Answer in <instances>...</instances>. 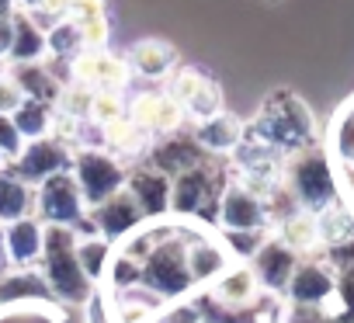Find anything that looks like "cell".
I'll return each instance as SVG.
<instances>
[{
  "instance_id": "obj_1",
  "label": "cell",
  "mask_w": 354,
  "mask_h": 323,
  "mask_svg": "<svg viewBox=\"0 0 354 323\" xmlns=\"http://www.w3.org/2000/svg\"><path fill=\"white\" fill-rule=\"evenodd\" d=\"M139 268V288L163 302H181L195 282L188 271V237L177 230H149V250L142 254Z\"/></svg>"
},
{
  "instance_id": "obj_2",
  "label": "cell",
  "mask_w": 354,
  "mask_h": 323,
  "mask_svg": "<svg viewBox=\"0 0 354 323\" xmlns=\"http://www.w3.org/2000/svg\"><path fill=\"white\" fill-rule=\"evenodd\" d=\"M247 136L278 149L281 156H288V153L316 142V122L302 98H295L292 91H278L268 98V104L261 108V115L247 129Z\"/></svg>"
},
{
  "instance_id": "obj_3",
  "label": "cell",
  "mask_w": 354,
  "mask_h": 323,
  "mask_svg": "<svg viewBox=\"0 0 354 323\" xmlns=\"http://www.w3.org/2000/svg\"><path fill=\"white\" fill-rule=\"evenodd\" d=\"M281 185L295 199V205L302 212H313V216H319L323 209H330V205L340 202L330 156H326V149L319 142L302 146V149H295V153L285 156V164H281Z\"/></svg>"
},
{
  "instance_id": "obj_4",
  "label": "cell",
  "mask_w": 354,
  "mask_h": 323,
  "mask_svg": "<svg viewBox=\"0 0 354 323\" xmlns=\"http://www.w3.org/2000/svg\"><path fill=\"white\" fill-rule=\"evenodd\" d=\"M39 264H42V282H46L49 295H56L63 302H73V306H80L94 295L91 278L80 271L77 233L70 226H46Z\"/></svg>"
},
{
  "instance_id": "obj_5",
  "label": "cell",
  "mask_w": 354,
  "mask_h": 323,
  "mask_svg": "<svg viewBox=\"0 0 354 323\" xmlns=\"http://www.w3.org/2000/svg\"><path fill=\"white\" fill-rule=\"evenodd\" d=\"M230 178L212 164V156L202 160L198 167L170 178V212L174 216H198L205 223H216V209L223 199V188Z\"/></svg>"
},
{
  "instance_id": "obj_6",
  "label": "cell",
  "mask_w": 354,
  "mask_h": 323,
  "mask_svg": "<svg viewBox=\"0 0 354 323\" xmlns=\"http://www.w3.org/2000/svg\"><path fill=\"white\" fill-rule=\"evenodd\" d=\"M70 174L80 188V199L91 209H97L101 202H108L111 195H118L125 188V167L104 149H77L70 160Z\"/></svg>"
},
{
  "instance_id": "obj_7",
  "label": "cell",
  "mask_w": 354,
  "mask_h": 323,
  "mask_svg": "<svg viewBox=\"0 0 354 323\" xmlns=\"http://www.w3.org/2000/svg\"><path fill=\"white\" fill-rule=\"evenodd\" d=\"M35 216L42 226H70V230L87 216V205H84L80 188L70 171H63L35 188Z\"/></svg>"
},
{
  "instance_id": "obj_8",
  "label": "cell",
  "mask_w": 354,
  "mask_h": 323,
  "mask_svg": "<svg viewBox=\"0 0 354 323\" xmlns=\"http://www.w3.org/2000/svg\"><path fill=\"white\" fill-rule=\"evenodd\" d=\"M167 94L174 98V104H177V108L185 111V118H192L195 125L223 111L219 84H216L212 77H205L202 70H195V66H177Z\"/></svg>"
},
{
  "instance_id": "obj_9",
  "label": "cell",
  "mask_w": 354,
  "mask_h": 323,
  "mask_svg": "<svg viewBox=\"0 0 354 323\" xmlns=\"http://www.w3.org/2000/svg\"><path fill=\"white\" fill-rule=\"evenodd\" d=\"M216 226L223 233H268V205L257 192H250L240 181H230L223 188L219 209H216Z\"/></svg>"
},
{
  "instance_id": "obj_10",
  "label": "cell",
  "mask_w": 354,
  "mask_h": 323,
  "mask_svg": "<svg viewBox=\"0 0 354 323\" xmlns=\"http://www.w3.org/2000/svg\"><path fill=\"white\" fill-rule=\"evenodd\" d=\"M70 160H73V149L59 139V136H46V139H35V142H25L21 156L11 164V174L18 181H25L28 188H39L42 181L70 171Z\"/></svg>"
},
{
  "instance_id": "obj_11",
  "label": "cell",
  "mask_w": 354,
  "mask_h": 323,
  "mask_svg": "<svg viewBox=\"0 0 354 323\" xmlns=\"http://www.w3.org/2000/svg\"><path fill=\"white\" fill-rule=\"evenodd\" d=\"M125 118L139 125L146 136H174L185 125V111L174 104L170 94L163 91H142L125 104Z\"/></svg>"
},
{
  "instance_id": "obj_12",
  "label": "cell",
  "mask_w": 354,
  "mask_h": 323,
  "mask_svg": "<svg viewBox=\"0 0 354 323\" xmlns=\"http://www.w3.org/2000/svg\"><path fill=\"white\" fill-rule=\"evenodd\" d=\"M87 219L94 223V233H97L101 240H108L111 247H115L118 240L132 237V233L142 226V212H139L136 199H132L125 188H122L118 195H111L108 202H101L97 209H91Z\"/></svg>"
},
{
  "instance_id": "obj_13",
  "label": "cell",
  "mask_w": 354,
  "mask_h": 323,
  "mask_svg": "<svg viewBox=\"0 0 354 323\" xmlns=\"http://www.w3.org/2000/svg\"><path fill=\"white\" fill-rule=\"evenodd\" d=\"M299 261H302V257H299L295 250H288L278 237H268V240L257 247V254L250 257V271H254V278H257V285H261L264 292L285 295V288H288L292 271H295Z\"/></svg>"
},
{
  "instance_id": "obj_14",
  "label": "cell",
  "mask_w": 354,
  "mask_h": 323,
  "mask_svg": "<svg viewBox=\"0 0 354 323\" xmlns=\"http://www.w3.org/2000/svg\"><path fill=\"white\" fill-rule=\"evenodd\" d=\"M333 295V268L326 261H316V257H306L295 264L292 271V282L285 288V299L288 306H326Z\"/></svg>"
},
{
  "instance_id": "obj_15",
  "label": "cell",
  "mask_w": 354,
  "mask_h": 323,
  "mask_svg": "<svg viewBox=\"0 0 354 323\" xmlns=\"http://www.w3.org/2000/svg\"><path fill=\"white\" fill-rule=\"evenodd\" d=\"M73 80L80 87H97V91H122L129 84V63L122 56H111L104 49L97 53H80L73 63Z\"/></svg>"
},
{
  "instance_id": "obj_16",
  "label": "cell",
  "mask_w": 354,
  "mask_h": 323,
  "mask_svg": "<svg viewBox=\"0 0 354 323\" xmlns=\"http://www.w3.org/2000/svg\"><path fill=\"white\" fill-rule=\"evenodd\" d=\"M202 160H209V153L195 142V136L188 132H174L167 139H160L153 149H149V167L163 171L167 178H177V174H185L192 167H198Z\"/></svg>"
},
{
  "instance_id": "obj_17",
  "label": "cell",
  "mask_w": 354,
  "mask_h": 323,
  "mask_svg": "<svg viewBox=\"0 0 354 323\" xmlns=\"http://www.w3.org/2000/svg\"><path fill=\"white\" fill-rule=\"evenodd\" d=\"M125 192L136 199L142 219H156V216H167L170 212V178L156 167H136L129 178H125Z\"/></svg>"
},
{
  "instance_id": "obj_18",
  "label": "cell",
  "mask_w": 354,
  "mask_h": 323,
  "mask_svg": "<svg viewBox=\"0 0 354 323\" xmlns=\"http://www.w3.org/2000/svg\"><path fill=\"white\" fill-rule=\"evenodd\" d=\"M261 295V285L250 271V264H230L212 285H209V299L223 309H247L254 306Z\"/></svg>"
},
{
  "instance_id": "obj_19",
  "label": "cell",
  "mask_w": 354,
  "mask_h": 323,
  "mask_svg": "<svg viewBox=\"0 0 354 323\" xmlns=\"http://www.w3.org/2000/svg\"><path fill=\"white\" fill-rule=\"evenodd\" d=\"M192 136H195V142H198L209 156H212V153L226 156V153H236V149H240V142H243V136H247V125H243L236 115L219 111V115L198 122Z\"/></svg>"
},
{
  "instance_id": "obj_20",
  "label": "cell",
  "mask_w": 354,
  "mask_h": 323,
  "mask_svg": "<svg viewBox=\"0 0 354 323\" xmlns=\"http://www.w3.org/2000/svg\"><path fill=\"white\" fill-rule=\"evenodd\" d=\"M42 233H46V226L35 216L4 226V254H8V261L15 268H21V271L39 264V257H42Z\"/></svg>"
},
{
  "instance_id": "obj_21",
  "label": "cell",
  "mask_w": 354,
  "mask_h": 323,
  "mask_svg": "<svg viewBox=\"0 0 354 323\" xmlns=\"http://www.w3.org/2000/svg\"><path fill=\"white\" fill-rule=\"evenodd\" d=\"M230 268V250L212 240V237H188V271L195 288L198 285H212L223 271Z\"/></svg>"
},
{
  "instance_id": "obj_22",
  "label": "cell",
  "mask_w": 354,
  "mask_h": 323,
  "mask_svg": "<svg viewBox=\"0 0 354 323\" xmlns=\"http://www.w3.org/2000/svg\"><path fill=\"white\" fill-rule=\"evenodd\" d=\"M8 77L18 84V91L25 94V101H42V104H56L63 94L59 77L53 73V66L46 63H21V66H8Z\"/></svg>"
},
{
  "instance_id": "obj_23",
  "label": "cell",
  "mask_w": 354,
  "mask_h": 323,
  "mask_svg": "<svg viewBox=\"0 0 354 323\" xmlns=\"http://www.w3.org/2000/svg\"><path fill=\"white\" fill-rule=\"evenodd\" d=\"M125 63H129V73H139L146 80H160V77H167V73L177 70V53L167 42L146 39V42H136L129 49V59Z\"/></svg>"
},
{
  "instance_id": "obj_24",
  "label": "cell",
  "mask_w": 354,
  "mask_h": 323,
  "mask_svg": "<svg viewBox=\"0 0 354 323\" xmlns=\"http://www.w3.org/2000/svg\"><path fill=\"white\" fill-rule=\"evenodd\" d=\"M46 28L25 15V11H15V35H11V53H8V63L11 66H21V63H42L46 56Z\"/></svg>"
},
{
  "instance_id": "obj_25",
  "label": "cell",
  "mask_w": 354,
  "mask_h": 323,
  "mask_svg": "<svg viewBox=\"0 0 354 323\" xmlns=\"http://www.w3.org/2000/svg\"><path fill=\"white\" fill-rule=\"evenodd\" d=\"M35 212V188L18 181L11 167H0V223L11 226Z\"/></svg>"
},
{
  "instance_id": "obj_26",
  "label": "cell",
  "mask_w": 354,
  "mask_h": 323,
  "mask_svg": "<svg viewBox=\"0 0 354 323\" xmlns=\"http://www.w3.org/2000/svg\"><path fill=\"white\" fill-rule=\"evenodd\" d=\"M278 240L288 247V250H295L299 257L302 254H309V250H316L319 247V230H316V216L313 212H292L288 219H281L278 223Z\"/></svg>"
},
{
  "instance_id": "obj_27",
  "label": "cell",
  "mask_w": 354,
  "mask_h": 323,
  "mask_svg": "<svg viewBox=\"0 0 354 323\" xmlns=\"http://www.w3.org/2000/svg\"><path fill=\"white\" fill-rule=\"evenodd\" d=\"M111 257H115V247L101 237H77V261H80V271L91 278V285L104 282L108 268H111Z\"/></svg>"
},
{
  "instance_id": "obj_28",
  "label": "cell",
  "mask_w": 354,
  "mask_h": 323,
  "mask_svg": "<svg viewBox=\"0 0 354 323\" xmlns=\"http://www.w3.org/2000/svg\"><path fill=\"white\" fill-rule=\"evenodd\" d=\"M104 146H108V153L122 164V156H142V153L149 149V136H146L139 125H132L129 118H122L118 125L104 129Z\"/></svg>"
},
{
  "instance_id": "obj_29",
  "label": "cell",
  "mask_w": 354,
  "mask_h": 323,
  "mask_svg": "<svg viewBox=\"0 0 354 323\" xmlns=\"http://www.w3.org/2000/svg\"><path fill=\"white\" fill-rule=\"evenodd\" d=\"M18 136L25 142H35V139H46L53 136V104H42V101H25L15 115H11Z\"/></svg>"
},
{
  "instance_id": "obj_30",
  "label": "cell",
  "mask_w": 354,
  "mask_h": 323,
  "mask_svg": "<svg viewBox=\"0 0 354 323\" xmlns=\"http://www.w3.org/2000/svg\"><path fill=\"white\" fill-rule=\"evenodd\" d=\"M323 309L330 323H354V264L333 271V295Z\"/></svg>"
},
{
  "instance_id": "obj_31",
  "label": "cell",
  "mask_w": 354,
  "mask_h": 323,
  "mask_svg": "<svg viewBox=\"0 0 354 323\" xmlns=\"http://www.w3.org/2000/svg\"><path fill=\"white\" fill-rule=\"evenodd\" d=\"M316 230H319V247L347 243V240H354V216L337 202V205H330L316 216Z\"/></svg>"
},
{
  "instance_id": "obj_32",
  "label": "cell",
  "mask_w": 354,
  "mask_h": 323,
  "mask_svg": "<svg viewBox=\"0 0 354 323\" xmlns=\"http://www.w3.org/2000/svg\"><path fill=\"white\" fill-rule=\"evenodd\" d=\"M46 49H49V56H56V59H66V63H73L80 53H84V39H80V28L70 21V18H63L59 25H53L49 32H46Z\"/></svg>"
},
{
  "instance_id": "obj_33",
  "label": "cell",
  "mask_w": 354,
  "mask_h": 323,
  "mask_svg": "<svg viewBox=\"0 0 354 323\" xmlns=\"http://www.w3.org/2000/svg\"><path fill=\"white\" fill-rule=\"evenodd\" d=\"M125 118V98L122 91H94L91 98V122L97 129H111Z\"/></svg>"
},
{
  "instance_id": "obj_34",
  "label": "cell",
  "mask_w": 354,
  "mask_h": 323,
  "mask_svg": "<svg viewBox=\"0 0 354 323\" xmlns=\"http://www.w3.org/2000/svg\"><path fill=\"white\" fill-rule=\"evenodd\" d=\"M330 142H333V153L344 160L347 167H354V104L340 108L337 118H333V132H330Z\"/></svg>"
},
{
  "instance_id": "obj_35",
  "label": "cell",
  "mask_w": 354,
  "mask_h": 323,
  "mask_svg": "<svg viewBox=\"0 0 354 323\" xmlns=\"http://www.w3.org/2000/svg\"><path fill=\"white\" fill-rule=\"evenodd\" d=\"M35 295H49L46 282L35 275H11L0 282V302H15V299H35Z\"/></svg>"
},
{
  "instance_id": "obj_36",
  "label": "cell",
  "mask_w": 354,
  "mask_h": 323,
  "mask_svg": "<svg viewBox=\"0 0 354 323\" xmlns=\"http://www.w3.org/2000/svg\"><path fill=\"white\" fill-rule=\"evenodd\" d=\"M271 233H223V247L230 250V257H243L250 261L257 254V247L268 240Z\"/></svg>"
},
{
  "instance_id": "obj_37",
  "label": "cell",
  "mask_w": 354,
  "mask_h": 323,
  "mask_svg": "<svg viewBox=\"0 0 354 323\" xmlns=\"http://www.w3.org/2000/svg\"><path fill=\"white\" fill-rule=\"evenodd\" d=\"M21 149H25V139L18 136V129H15V122L8 118V115H0V156L4 160H15L21 156Z\"/></svg>"
},
{
  "instance_id": "obj_38",
  "label": "cell",
  "mask_w": 354,
  "mask_h": 323,
  "mask_svg": "<svg viewBox=\"0 0 354 323\" xmlns=\"http://www.w3.org/2000/svg\"><path fill=\"white\" fill-rule=\"evenodd\" d=\"M73 25H91V21H101L108 18L104 15V0H70V15H66Z\"/></svg>"
},
{
  "instance_id": "obj_39",
  "label": "cell",
  "mask_w": 354,
  "mask_h": 323,
  "mask_svg": "<svg viewBox=\"0 0 354 323\" xmlns=\"http://www.w3.org/2000/svg\"><path fill=\"white\" fill-rule=\"evenodd\" d=\"M25 104V94L18 91V84L8 77V70H0V115H15L18 108Z\"/></svg>"
},
{
  "instance_id": "obj_40",
  "label": "cell",
  "mask_w": 354,
  "mask_h": 323,
  "mask_svg": "<svg viewBox=\"0 0 354 323\" xmlns=\"http://www.w3.org/2000/svg\"><path fill=\"white\" fill-rule=\"evenodd\" d=\"M281 323H330V316L319 306H288Z\"/></svg>"
},
{
  "instance_id": "obj_41",
  "label": "cell",
  "mask_w": 354,
  "mask_h": 323,
  "mask_svg": "<svg viewBox=\"0 0 354 323\" xmlns=\"http://www.w3.org/2000/svg\"><path fill=\"white\" fill-rule=\"evenodd\" d=\"M153 323H202L198 309L195 306H185V302H174L167 313H160Z\"/></svg>"
},
{
  "instance_id": "obj_42",
  "label": "cell",
  "mask_w": 354,
  "mask_h": 323,
  "mask_svg": "<svg viewBox=\"0 0 354 323\" xmlns=\"http://www.w3.org/2000/svg\"><path fill=\"white\" fill-rule=\"evenodd\" d=\"M326 264L337 271V268H347V264H354V240H347V243H337V247H326Z\"/></svg>"
},
{
  "instance_id": "obj_43",
  "label": "cell",
  "mask_w": 354,
  "mask_h": 323,
  "mask_svg": "<svg viewBox=\"0 0 354 323\" xmlns=\"http://www.w3.org/2000/svg\"><path fill=\"white\" fill-rule=\"evenodd\" d=\"M11 35H15V15L0 18V59H8V53H11Z\"/></svg>"
},
{
  "instance_id": "obj_44",
  "label": "cell",
  "mask_w": 354,
  "mask_h": 323,
  "mask_svg": "<svg viewBox=\"0 0 354 323\" xmlns=\"http://www.w3.org/2000/svg\"><path fill=\"white\" fill-rule=\"evenodd\" d=\"M39 4H42V0H15V8H18V11H25V15H35V11H39Z\"/></svg>"
},
{
  "instance_id": "obj_45",
  "label": "cell",
  "mask_w": 354,
  "mask_h": 323,
  "mask_svg": "<svg viewBox=\"0 0 354 323\" xmlns=\"http://www.w3.org/2000/svg\"><path fill=\"white\" fill-rule=\"evenodd\" d=\"M0 167H4V156H0Z\"/></svg>"
},
{
  "instance_id": "obj_46",
  "label": "cell",
  "mask_w": 354,
  "mask_h": 323,
  "mask_svg": "<svg viewBox=\"0 0 354 323\" xmlns=\"http://www.w3.org/2000/svg\"><path fill=\"white\" fill-rule=\"evenodd\" d=\"M0 70H4V63H0Z\"/></svg>"
}]
</instances>
